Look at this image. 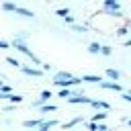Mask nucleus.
Returning <instances> with one entry per match:
<instances>
[{"label":"nucleus","instance_id":"f257e3e1","mask_svg":"<svg viewBox=\"0 0 131 131\" xmlns=\"http://www.w3.org/2000/svg\"><path fill=\"white\" fill-rule=\"evenodd\" d=\"M53 84L59 86V90H61V88H72V86L82 84V78H76V76H72L70 72H55V74H53Z\"/></svg>","mask_w":131,"mask_h":131},{"label":"nucleus","instance_id":"f03ea898","mask_svg":"<svg viewBox=\"0 0 131 131\" xmlns=\"http://www.w3.org/2000/svg\"><path fill=\"white\" fill-rule=\"evenodd\" d=\"M10 45H12V47H14L18 53L27 55V57H29V59H31L35 66H41V59H39V57H37V55H35V53L29 49V45H27V43H16V41H10Z\"/></svg>","mask_w":131,"mask_h":131},{"label":"nucleus","instance_id":"7ed1b4c3","mask_svg":"<svg viewBox=\"0 0 131 131\" xmlns=\"http://www.w3.org/2000/svg\"><path fill=\"white\" fill-rule=\"evenodd\" d=\"M23 74H27V76H33V78H41L43 76V70L41 68H31V66H20L18 68Z\"/></svg>","mask_w":131,"mask_h":131},{"label":"nucleus","instance_id":"20e7f679","mask_svg":"<svg viewBox=\"0 0 131 131\" xmlns=\"http://www.w3.org/2000/svg\"><path fill=\"white\" fill-rule=\"evenodd\" d=\"M68 102H70V104H90V102H92V98H88V96H84V94L80 92V94L70 96V98H68Z\"/></svg>","mask_w":131,"mask_h":131},{"label":"nucleus","instance_id":"39448f33","mask_svg":"<svg viewBox=\"0 0 131 131\" xmlns=\"http://www.w3.org/2000/svg\"><path fill=\"white\" fill-rule=\"evenodd\" d=\"M45 123V119L43 117H37V119H27V121H23V127H27V129H39L41 125Z\"/></svg>","mask_w":131,"mask_h":131},{"label":"nucleus","instance_id":"423d86ee","mask_svg":"<svg viewBox=\"0 0 131 131\" xmlns=\"http://www.w3.org/2000/svg\"><path fill=\"white\" fill-rule=\"evenodd\" d=\"M102 8H104V12H121V10H119V8H121L119 0H104V2H102Z\"/></svg>","mask_w":131,"mask_h":131},{"label":"nucleus","instance_id":"0eeeda50","mask_svg":"<svg viewBox=\"0 0 131 131\" xmlns=\"http://www.w3.org/2000/svg\"><path fill=\"white\" fill-rule=\"evenodd\" d=\"M100 88H104V90H115V92H123V86L119 84V82H111V80H102L100 84H98Z\"/></svg>","mask_w":131,"mask_h":131},{"label":"nucleus","instance_id":"6e6552de","mask_svg":"<svg viewBox=\"0 0 131 131\" xmlns=\"http://www.w3.org/2000/svg\"><path fill=\"white\" fill-rule=\"evenodd\" d=\"M90 106H92V108H96V111H106V113L111 111V104H108L106 100H94V98H92Z\"/></svg>","mask_w":131,"mask_h":131},{"label":"nucleus","instance_id":"1a4fd4ad","mask_svg":"<svg viewBox=\"0 0 131 131\" xmlns=\"http://www.w3.org/2000/svg\"><path fill=\"white\" fill-rule=\"evenodd\" d=\"M14 14L25 16V18H33V16H35L33 10H29V8H25V6H18V4H16V8H14Z\"/></svg>","mask_w":131,"mask_h":131},{"label":"nucleus","instance_id":"9d476101","mask_svg":"<svg viewBox=\"0 0 131 131\" xmlns=\"http://www.w3.org/2000/svg\"><path fill=\"white\" fill-rule=\"evenodd\" d=\"M0 100H8L12 104H18V102H23V96L20 94H0Z\"/></svg>","mask_w":131,"mask_h":131},{"label":"nucleus","instance_id":"9b49d317","mask_svg":"<svg viewBox=\"0 0 131 131\" xmlns=\"http://www.w3.org/2000/svg\"><path fill=\"white\" fill-rule=\"evenodd\" d=\"M104 74H106V78H108L111 82H117V80L121 78V72H119V70H115V68H106V70H104Z\"/></svg>","mask_w":131,"mask_h":131},{"label":"nucleus","instance_id":"f8f14e48","mask_svg":"<svg viewBox=\"0 0 131 131\" xmlns=\"http://www.w3.org/2000/svg\"><path fill=\"white\" fill-rule=\"evenodd\" d=\"M106 117H108V113H106V111H96V113L90 117V123H102Z\"/></svg>","mask_w":131,"mask_h":131},{"label":"nucleus","instance_id":"ddd939ff","mask_svg":"<svg viewBox=\"0 0 131 131\" xmlns=\"http://www.w3.org/2000/svg\"><path fill=\"white\" fill-rule=\"evenodd\" d=\"M82 121H84V117H74V119H70L68 123H63V125H61V129H63V131H66V129H72V127H76V125H78V123H82Z\"/></svg>","mask_w":131,"mask_h":131},{"label":"nucleus","instance_id":"4468645a","mask_svg":"<svg viewBox=\"0 0 131 131\" xmlns=\"http://www.w3.org/2000/svg\"><path fill=\"white\" fill-rule=\"evenodd\" d=\"M82 82H92V84H100L102 78L100 76H94V74H84L82 76Z\"/></svg>","mask_w":131,"mask_h":131},{"label":"nucleus","instance_id":"2eb2a0df","mask_svg":"<svg viewBox=\"0 0 131 131\" xmlns=\"http://www.w3.org/2000/svg\"><path fill=\"white\" fill-rule=\"evenodd\" d=\"M55 125H57V119H45V123H43L37 131H49V129H51V127H55Z\"/></svg>","mask_w":131,"mask_h":131},{"label":"nucleus","instance_id":"dca6fc26","mask_svg":"<svg viewBox=\"0 0 131 131\" xmlns=\"http://www.w3.org/2000/svg\"><path fill=\"white\" fill-rule=\"evenodd\" d=\"M27 39H29V33L20 31V33H16V35H14V39H12V41H16V43H27Z\"/></svg>","mask_w":131,"mask_h":131},{"label":"nucleus","instance_id":"f3484780","mask_svg":"<svg viewBox=\"0 0 131 131\" xmlns=\"http://www.w3.org/2000/svg\"><path fill=\"white\" fill-rule=\"evenodd\" d=\"M57 96H59V98H66V100H68L70 96H74V90H72V88H61V90L57 92Z\"/></svg>","mask_w":131,"mask_h":131},{"label":"nucleus","instance_id":"a211bd4d","mask_svg":"<svg viewBox=\"0 0 131 131\" xmlns=\"http://www.w3.org/2000/svg\"><path fill=\"white\" fill-rule=\"evenodd\" d=\"M100 49H102V45H100V43H90V45H88V51H90L92 55H98V53H100Z\"/></svg>","mask_w":131,"mask_h":131},{"label":"nucleus","instance_id":"6ab92c4d","mask_svg":"<svg viewBox=\"0 0 131 131\" xmlns=\"http://www.w3.org/2000/svg\"><path fill=\"white\" fill-rule=\"evenodd\" d=\"M14 8H16L14 2H2V10L4 12H14Z\"/></svg>","mask_w":131,"mask_h":131},{"label":"nucleus","instance_id":"aec40b11","mask_svg":"<svg viewBox=\"0 0 131 131\" xmlns=\"http://www.w3.org/2000/svg\"><path fill=\"white\" fill-rule=\"evenodd\" d=\"M72 31L74 33H88V27L86 25H72Z\"/></svg>","mask_w":131,"mask_h":131},{"label":"nucleus","instance_id":"412c9836","mask_svg":"<svg viewBox=\"0 0 131 131\" xmlns=\"http://www.w3.org/2000/svg\"><path fill=\"white\" fill-rule=\"evenodd\" d=\"M55 111H57L55 104H43L41 106V113H55Z\"/></svg>","mask_w":131,"mask_h":131},{"label":"nucleus","instance_id":"4be33fe9","mask_svg":"<svg viewBox=\"0 0 131 131\" xmlns=\"http://www.w3.org/2000/svg\"><path fill=\"white\" fill-rule=\"evenodd\" d=\"M55 14L66 18V16H70V8H68V6H66V8H57V10H55Z\"/></svg>","mask_w":131,"mask_h":131},{"label":"nucleus","instance_id":"5701e85b","mask_svg":"<svg viewBox=\"0 0 131 131\" xmlns=\"http://www.w3.org/2000/svg\"><path fill=\"white\" fill-rule=\"evenodd\" d=\"M100 55H104V57L113 55V47H108V45H102V49H100Z\"/></svg>","mask_w":131,"mask_h":131},{"label":"nucleus","instance_id":"b1692460","mask_svg":"<svg viewBox=\"0 0 131 131\" xmlns=\"http://www.w3.org/2000/svg\"><path fill=\"white\" fill-rule=\"evenodd\" d=\"M0 94H12V86H10V84H4V86L0 88Z\"/></svg>","mask_w":131,"mask_h":131},{"label":"nucleus","instance_id":"393cba45","mask_svg":"<svg viewBox=\"0 0 131 131\" xmlns=\"http://www.w3.org/2000/svg\"><path fill=\"white\" fill-rule=\"evenodd\" d=\"M39 98H41V100H45V102H47V100H49V98H51V92H49V90H43V92H41V96H39Z\"/></svg>","mask_w":131,"mask_h":131},{"label":"nucleus","instance_id":"a878e982","mask_svg":"<svg viewBox=\"0 0 131 131\" xmlns=\"http://www.w3.org/2000/svg\"><path fill=\"white\" fill-rule=\"evenodd\" d=\"M127 33H129V31H127V27H119V29H117V35H119V37H125Z\"/></svg>","mask_w":131,"mask_h":131},{"label":"nucleus","instance_id":"bb28decb","mask_svg":"<svg viewBox=\"0 0 131 131\" xmlns=\"http://www.w3.org/2000/svg\"><path fill=\"white\" fill-rule=\"evenodd\" d=\"M86 127H88V131H98V123H86Z\"/></svg>","mask_w":131,"mask_h":131},{"label":"nucleus","instance_id":"cd10ccee","mask_svg":"<svg viewBox=\"0 0 131 131\" xmlns=\"http://www.w3.org/2000/svg\"><path fill=\"white\" fill-rule=\"evenodd\" d=\"M8 47H12V45H10V41H4V39H0V49H8Z\"/></svg>","mask_w":131,"mask_h":131},{"label":"nucleus","instance_id":"c85d7f7f","mask_svg":"<svg viewBox=\"0 0 131 131\" xmlns=\"http://www.w3.org/2000/svg\"><path fill=\"white\" fill-rule=\"evenodd\" d=\"M63 20H66V23H68V25H70V27H72V25H76V18H74V16H72V14H70V16H66V18H63Z\"/></svg>","mask_w":131,"mask_h":131},{"label":"nucleus","instance_id":"c756f323","mask_svg":"<svg viewBox=\"0 0 131 131\" xmlns=\"http://www.w3.org/2000/svg\"><path fill=\"white\" fill-rule=\"evenodd\" d=\"M6 61H8L10 66H16V68H20V63H18V61H16L14 57H6Z\"/></svg>","mask_w":131,"mask_h":131},{"label":"nucleus","instance_id":"7c9ffc66","mask_svg":"<svg viewBox=\"0 0 131 131\" xmlns=\"http://www.w3.org/2000/svg\"><path fill=\"white\" fill-rule=\"evenodd\" d=\"M123 100L131 102V90H125V92H123Z\"/></svg>","mask_w":131,"mask_h":131},{"label":"nucleus","instance_id":"2f4dec72","mask_svg":"<svg viewBox=\"0 0 131 131\" xmlns=\"http://www.w3.org/2000/svg\"><path fill=\"white\" fill-rule=\"evenodd\" d=\"M41 66H43V68H41L43 72H49V70H51V66H49V63H41Z\"/></svg>","mask_w":131,"mask_h":131},{"label":"nucleus","instance_id":"473e14b6","mask_svg":"<svg viewBox=\"0 0 131 131\" xmlns=\"http://www.w3.org/2000/svg\"><path fill=\"white\" fill-rule=\"evenodd\" d=\"M123 45H131V39H127V41H125V43H123Z\"/></svg>","mask_w":131,"mask_h":131},{"label":"nucleus","instance_id":"72a5a7b5","mask_svg":"<svg viewBox=\"0 0 131 131\" xmlns=\"http://www.w3.org/2000/svg\"><path fill=\"white\" fill-rule=\"evenodd\" d=\"M4 84H6V82H2V80H0V88H2V86H4Z\"/></svg>","mask_w":131,"mask_h":131},{"label":"nucleus","instance_id":"f704fd0d","mask_svg":"<svg viewBox=\"0 0 131 131\" xmlns=\"http://www.w3.org/2000/svg\"><path fill=\"white\" fill-rule=\"evenodd\" d=\"M127 123H129V125H131V119H127Z\"/></svg>","mask_w":131,"mask_h":131}]
</instances>
